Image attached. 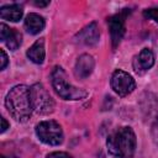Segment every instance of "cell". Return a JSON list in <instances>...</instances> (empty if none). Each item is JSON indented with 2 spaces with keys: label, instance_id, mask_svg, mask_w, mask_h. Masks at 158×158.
Segmentation results:
<instances>
[{
  "label": "cell",
  "instance_id": "obj_1",
  "mask_svg": "<svg viewBox=\"0 0 158 158\" xmlns=\"http://www.w3.org/2000/svg\"><path fill=\"white\" fill-rule=\"evenodd\" d=\"M136 146V135L128 126H122L115 130L106 139L107 152L111 158H133Z\"/></svg>",
  "mask_w": 158,
  "mask_h": 158
},
{
  "label": "cell",
  "instance_id": "obj_2",
  "mask_svg": "<svg viewBox=\"0 0 158 158\" xmlns=\"http://www.w3.org/2000/svg\"><path fill=\"white\" fill-rule=\"evenodd\" d=\"M5 106L9 114L19 122H26L31 117L32 114V101L30 88L26 85H16L14 86L6 95Z\"/></svg>",
  "mask_w": 158,
  "mask_h": 158
},
{
  "label": "cell",
  "instance_id": "obj_3",
  "mask_svg": "<svg viewBox=\"0 0 158 158\" xmlns=\"http://www.w3.org/2000/svg\"><path fill=\"white\" fill-rule=\"evenodd\" d=\"M51 83L54 91L64 100H81L88 96V93L84 89L74 86L67 77L64 69L59 65H56L51 73Z\"/></svg>",
  "mask_w": 158,
  "mask_h": 158
},
{
  "label": "cell",
  "instance_id": "obj_4",
  "mask_svg": "<svg viewBox=\"0 0 158 158\" xmlns=\"http://www.w3.org/2000/svg\"><path fill=\"white\" fill-rule=\"evenodd\" d=\"M30 93H31V101H32L33 111H36L40 115H48L53 112L54 101L42 84L40 83L33 84L30 88Z\"/></svg>",
  "mask_w": 158,
  "mask_h": 158
},
{
  "label": "cell",
  "instance_id": "obj_5",
  "mask_svg": "<svg viewBox=\"0 0 158 158\" xmlns=\"http://www.w3.org/2000/svg\"><path fill=\"white\" fill-rule=\"evenodd\" d=\"M36 135L40 141L49 146H58L63 142V130L54 120H46L37 123Z\"/></svg>",
  "mask_w": 158,
  "mask_h": 158
},
{
  "label": "cell",
  "instance_id": "obj_6",
  "mask_svg": "<svg viewBox=\"0 0 158 158\" xmlns=\"http://www.w3.org/2000/svg\"><path fill=\"white\" fill-rule=\"evenodd\" d=\"M130 12H131L130 9H123L122 11H120V12H117V14H115L107 19L112 48H116L120 44V42L125 35V31H126L125 22H126V17Z\"/></svg>",
  "mask_w": 158,
  "mask_h": 158
},
{
  "label": "cell",
  "instance_id": "obj_7",
  "mask_svg": "<svg viewBox=\"0 0 158 158\" xmlns=\"http://www.w3.org/2000/svg\"><path fill=\"white\" fill-rule=\"evenodd\" d=\"M110 83H111V88L118 96H127L136 89L135 79L122 69H117L112 73Z\"/></svg>",
  "mask_w": 158,
  "mask_h": 158
},
{
  "label": "cell",
  "instance_id": "obj_8",
  "mask_svg": "<svg viewBox=\"0 0 158 158\" xmlns=\"http://www.w3.org/2000/svg\"><path fill=\"white\" fill-rule=\"evenodd\" d=\"M100 40V31L96 22H91L77 33L75 41L85 46H95Z\"/></svg>",
  "mask_w": 158,
  "mask_h": 158
},
{
  "label": "cell",
  "instance_id": "obj_9",
  "mask_svg": "<svg viewBox=\"0 0 158 158\" xmlns=\"http://www.w3.org/2000/svg\"><path fill=\"white\" fill-rule=\"evenodd\" d=\"M0 38L11 51L17 49L21 46V41H22L21 33L16 28L9 27L6 23L0 25Z\"/></svg>",
  "mask_w": 158,
  "mask_h": 158
},
{
  "label": "cell",
  "instance_id": "obj_10",
  "mask_svg": "<svg viewBox=\"0 0 158 158\" xmlns=\"http://www.w3.org/2000/svg\"><path fill=\"white\" fill-rule=\"evenodd\" d=\"M94 67H95V60H94L93 56L84 53L78 58V60L75 63L74 74L79 79H85L91 74Z\"/></svg>",
  "mask_w": 158,
  "mask_h": 158
},
{
  "label": "cell",
  "instance_id": "obj_11",
  "mask_svg": "<svg viewBox=\"0 0 158 158\" xmlns=\"http://www.w3.org/2000/svg\"><path fill=\"white\" fill-rule=\"evenodd\" d=\"M154 64V54L149 48H143L133 60V68L137 73L151 69Z\"/></svg>",
  "mask_w": 158,
  "mask_h": 158
},
{
  "label": "cell",
  "instance_id": "obj_12",
  "mask_svg": "<svg viewBox=\"0 0 158 158\" xmlns=\"http://www.w3.org/2000/svg\"><path fill=\"white\" fill-rule=\"evenodd\" d=\"M23 10L22 6L19 4H10V5H4L0 9V17L2 20H7L11 22H17L22 19Z\"/></svg>",
  "mask_w": 158,
  "mask_h": 158
},
{
  "label": "cell",
  "instance_id": "obj_13",
  "mask_svg": "<svg viewBox=\"0 0 158 158\" xmlns=\"http://www.w3.org/2000/svg\"><path fill=\"white\" fill-rule=\"evenodd\" d=\"M44 19L38 15V14H35V12H31L26 16L25 19V28L28 33L31 35H37L40 33L43 28H44Z\"/></svg>",
  "mask_w": 158,
  "mask_h": 158
},
{
  "label": "cell",
  "instance_id": "obj_14",
  "mask_svg": "<svg viewBox=\"0 0 158 158\" xmlns=\"http://www.w3.org/2000/svg\"><path fill=\"white\" fill-rule=\"evenodd\" d=\"M27 57L30 60H32L36 64H42L46 57V51H44V40L40 38L37 40L28 49H27Z\"/></svg>",
  "mask_w": 158,
  "mask_h": 158
},
{
  "label": "cell",
  "instance_id": "obj_15",
  "mask_svg": "<svg viewBox=\"0 0 158 158\" xmlns=\"http://www.w3.org/2000/svg\"><path fill=\"white\" fill-rule=\"evenodd\" d=\"M143 16L146 19L153 20L154 22L158 23V7H151V9H146L143 11Z\"/></svg>",
  "mask_w": 158,
  "mask_h": 158
},
{
  "label": "cell",
  "instance_id": "obj_16",
  "mask_svg": "<svg viewBox=\"0 0 158 158\" xmlns=\"http://www.w3.org/2000/svg\"><path fill=\"white\" fill-rule=\"evenodd\" d=\"M151 135H152V138H153V142L154 144L158 147V115L152 125V130H151Z\"/></svg>",
  "mask_w": 158,
  "mask_h": 158
},
{
  "label": "cell",
  "instance_id": "obj_17",
  "mask_svg": "<svg viewBox=\"0 0 158 158\" xmlns=\"http://www.w3.org/2000/svg\"><path fill=\"white\" fill-rule=\"evenodd\" d=\"M46 158H73V157L65 152H52Z\"/></svg>",
  "mask_w": 158,
  "mask_h": 158
},
{
  "label": "cell",
  "instance_id": "obj_18",
  "mask_svg": "<svg viewBox=\"0 0 158 158\" xmlns=\"http://www.w3.org/2000/svg\"><path fill=\"white\" fill-rule=\"evenodd\" d=\"M0 54H1V65H0V69H5L6 68V65H7V56H6V53H5V51L1 48L0 49Z\"/></svg>",
  "mask_w": 158,
  "mask_h": 158
},
{
  "label": "cell",
  "instance_id": "obj_19",
  "mask_svg": "<svg viewBox=\"0 0 158 158\" xmlns=\"http://www.w3.org/2000/svg\"><path fill=\"white\" fill-rule=\"evenodd\" d=\"M7 127H9V123H7V121H6L4 117H1V133H2V132H5Z\"/></svg>",
  "mask_w": 158,
  "mask_h": 158
},
{
  "label": "cell",
  "instance_id": "obj_20",
  "mask_svg": "<svg viewBox=\"0 0 158 158\" xmlns=\"http://www.w3.org/2000/svg\"><path fill=\"white\" fill-rule=\"evenodd\" d=\"M33 4H35L36 6H40V7H44V6H47V5L49 4V1H33Z\"/></svg>",
  "mask_w": 158,
  "mask_h": 158
},
{
  "label": "cell",
  "instance_id": "obj_21",
  "mask_svg": "<svg viewBox=\"0 0 158 158\" xmlns=\"http://www.w3.org/2000/svg\"><path fill=\"white\" fill-rule=\"evenodd\" d=\"M0 158H5V157H4V156H1V157H0Z\"/></svg>",
  "mask_w": 158,
  "mask_h": 158
}]
</instances>
